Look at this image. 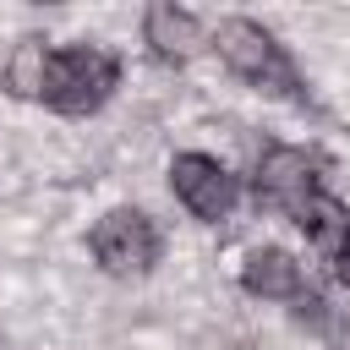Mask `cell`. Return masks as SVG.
Here are the masks:
<instances>
[{"label":"cell","instance_id":"obj_1","mask_svg":"<svg viewBox=\"0 0 350 350\" xmlns=\"http://www.w3.org/2000/svg\"><path fill=\"white\" fill-rule=\"evenodd\" d=\"M208 44H213L219 60H224L241 82H252L257 93H273V98L306 104V82H301L295 60L284 55V44H279L262 22H252V16H224V22L213 27Z\"/></svg>","mask_w":350,"mask_h":350},{"label":"cell","instance_id":"obj_2","mask_svg":"<svg viewBox=\"0 0 350 350\" xmlns=\"http://www.w3.org/2000/svg\"><path fill=\"white\" fill-rule=\"evenodd\" d=\"M120 88V60L104 44H66L49 55V82H44V104L55 115H93L109 104V93Z\"/></svg>","mask_w":350,"mask_h":350},{"label":"cell","instance_id":"obj_3","mask_svg":"<svg viewBox=\"0 0 350 350\" xmlns=\"http://www.w3.org/2000/svg\"><path fill=\"white\" fill-rule=\"evenodd\" d=\"M88 252L109 279H142V273H153L164 241H159V224L142 208H109L88 230Z\"/></svg>","mask_w":350,"mask_h":350},{"label":"cell","instance_id":"obj_4","mask_svg":"<svg viewBox=\"0 0 350 350\" xmlns=\"http://www.w3.org/2000/svg\"><path fill=\"white\" fill-rule=\"evenodd\" d=\"M170 191L191 219L219 224L241 202V175H230L213 153H175L170 159Z\"/></svg>","mask_w":350,"mask_h":350},{"label":"cell","instance_id":"obj_5","mask_svg":"<svg viewBox=\"0 0 350 350\" xmlns=\"http://www.w3.org/2000/svg\"><path fill=\"white\" fill-rule=\"evenodd\" d=\"M317 159L306 153V148H284V142H273V148H262V159H257V170H252V202L257 208H279V213H301L312 197H317Z\"/></svg>","mask_w":350,"mask_h":350},{"label":"cell","instance_id":"obj_6","mask_svg":"<svg viewBox=\"0 0 350 350\" xmlns=\"http://www.w3.org/2000/svg\"><path fill=\"white\" fill-rule=\"evenodd\" d=\"M142 44L153 49L159 66H186V60L208 44V33H202V22H197L191 11H180V5H148V11H142Z\"/></svg>","mask_w":350,"mask_h":350},{"label":"cell","instance_id":"obj_7","mask_svg":"<svg viewBox=\"0 0 350 350\" xmlns=\"http://www.w3.org/2000/svg\"><path fill=\"white\" fill-rule=\"evenodd\" d=\"M241 290L257 295V301H295L306 290L295 252H284V246H252L246 262H241Z\"/></svg>","mask_w":350,"mask_h":350},{"label":"cell","instance_id":"obj_8","mask_svg":"<svg viewBox=\"0 0 350 350\" xmlns=\"http://www.w3.org/2000/svg\"><path fill=\"white\" fill-rule=\"evenodd\" d=\"M295 224H301V235H306L323 257H345V252H350V208H345L339 197L317 191V197L295 213Z\"/></svg>","mask_w":350,"mask_h":350},{"label":"cell","instance_id":"obj_9","mask_svg":"<svg viewBox=\"0 0 350 350\" xmlns=\"http://www.w3.org/2000/svg\"><path fill=\"white\" fill-rule=\"evenodd\" d=\"M49 44L44 38H16V49L5 55V88L11 98H44V82H49Z\"/></svg>","mask_w":350,"mask_h":350},{"label":"cell","instance_id":"obj_10","mask_svg":"<svg viewBox=\"0 0 350 350\" xmlns=\"http://www.w3.org/2000/svg\"><path fill=\"white\" fill-rule=\"evenodd\" d=\"M290 317H295L301 328H328V301H323L317 290H301V295L290 301Z\"/></svg>","mask_w":350,"mask_h":350},{"label":"cell","instance_id":"obj_11","mask_svg":"<svg viewBox=\"0 0 350 350\" xmlns=\"http://www.w3.org/2000/svg\"><path fill=\"white\" fill-rule=\"evenodd\" d=\"M328 350H350V323H334L328 328Z\"/></svg>","mask_w":350,"mask_h":350},{"label":"cell","instance_id":"obj_12","mask_svg":"<svg viewBox=\"0 0 350 350\" xmlns=\"http://www.w3.org/2000/svg\"><path fill=\"white\" fill-rule=\"evenodd\" d=\"M334 273H339V284H350V252H345V257H334Z\"/></svg>","mask_w":350,"mask_h":350}]
</instances>
